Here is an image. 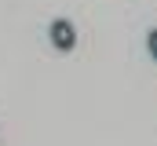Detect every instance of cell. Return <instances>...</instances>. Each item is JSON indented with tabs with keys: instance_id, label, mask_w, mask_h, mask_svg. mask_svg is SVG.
<instances>
[{
	"instance_id": "7a4b0ae2",
	"label": "cell",
	"mask_w": 157,
	"mask_h": 146,
	"mask_svg": "<svg viewBox=\"0 0 157 146\" xmlns=\"http://www.w3.org/2000/svg\"><path fill=\"white\" fill-rule=\"evenodd\" d=\"M146 51L157 59V29H150V33H146Z\"/></svg>"
},
{
	"instance_id": "6da1fadb",
	"label": "cell",
	"mask_w": 157,
	"mask_h": 146,
	"mask_svg": "<svg viewBox=\"0 0 157 146\" xmlns=\"http://www.w3.org/2000/svg\"><path fill=\"white\" fill-rule=\"evenodd\" d=\"M48 36H51V44H55L59 51H73V48H77V29H73V22H66V18H55L51 29H48Z\"/></svg>"
}]
</instances>
